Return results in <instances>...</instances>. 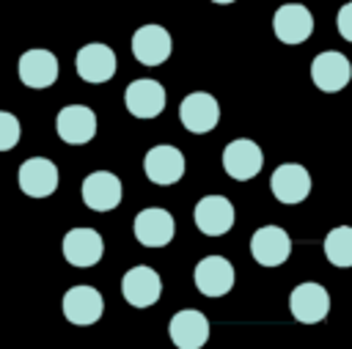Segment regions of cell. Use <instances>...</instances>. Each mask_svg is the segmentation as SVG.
I'll return each mask as SVG.
<instances>
[{
    "mask_svg": "<svg viewBox=\"0 0 352 349\" xmlns=\"http://www.w3.org/2000/svg\"><path fill=\"white\" fill-rule=\"evenodd\" d=\"M121 181L110 170H94L82 181V203L94 212H110L121 203Z\"/></svg>",
    "mask_w": 352,
    "mask_h": 349,
    "instance_id": "6",
    "label": "cell"
},
{
    "mask_svg": "<svg viewBox=\"0 0 352 349\" xmlns=\"http://www.w3.org/2000/svg\"><path fill=\"white\" fill-rule=\"evenodd\" d=\"M192 220H195V225H198L201 234H206V236H223L234 225V206L223 195H206V198H201L195 203Z\"/></svg>",
    "mask_w": 352,
    "mask_h": 349,
    "instance_id": "4",
    "label": "cell"
},
{
    "mask_svg": "<svg viewBox=\"0 0 352 349\" xmlns=\"http://www.w3.org/2000/svg\"><path fill=\"white\" fill-rule=\"evenodd\" d=\"M349 77H352V66H349V60H346L341 52H336V49L319 52V55L314 58V63H311V80H314V85H316L319 91H324V93L341 91V88L349 82Z\"/></svg>",
    "mask_w": 352,
    "mask_h": 349,
    "instance_id": "8",
    "label": "cell"
},
{
    "mask_svg": "<svg viewBox=\"0 0 352 349\" xmlns=\"http://www.w3.org/2000/svg\"><path fill=\"white\" fill-rule=\"evenodd\" d=\"M74 69L85 82H107L116 74V52L99 41L85 44L82 49H77Z\"/></svg>",
    "mask_w": 352,
    "mask_h": 349,
    "instance_id": "11",
    "label": "cell"
},
{
    "mask_svg": "<svg viewBox=\"0 0 352 349\" xmlns=\"http://www.w3.org/2000/svg\"><path fill=\"white\" fill-rule=\"evenodd\" d=\"M102 253H104V242L94 228H72L63 236V258L72 267H80V269L94 267L99 264Z\"/></svg>",
    "mask_w": 352,
    "mask_h": 349,
    "instance_id": "16",
    "label": "cell"
},
{
    "mask_svg": "<svg viewBox=\"0 0 352 349\" xmlns=\"http://www.w3.org/2000/svg\"><path fill=\"white\" fill-rule=\"evenodd\" d=\"M124 102L135 118H154L165 110V88L157 80H132L124 91Z\"/></svg>",
    "mask_w": 352,
    "mask_h": 349,
    "instance_id": "18",
    "label": "cell"
},
{
    "mask_svg": "<svg viewBox=\"0 0 352 349\" xmlns=\"http://www.w3.org/2000/svg\"><path fill=\"white\" fill-rule=\"evenodd\" d=\"M58 137L69 146H82L96 135V115L85 104H66L55 118Z\"/></svg>",
    "mask_w": 352,
    "mask_h": 349,
    "instance_id": "3",
    "label": "cell"
},
{
    "mask_svg": "<svg viewBox=\"0 0 352 349\" xmlns=\"http://www.w3.org/2000/svg\"><path fill=\"white\" fill-rule=\"evenodd\" d=\"M135 239L143 247H162L173 239V217L165 209H143L135 217Z\"/></svg>",
    "mask_w": 352,
    "mask_h": 349,
    "instance_id": "22",
    "label": "cell"
},
{
    "mask_svg": "<svg viewBox=\"0 0 352 349\" xmlns=\"http://www.w3.org/2000/svg\"><path fill=\"white\" fill-rule=\"evenodd\" d=\"M19 135H22V126H19L16 115L0 110V151H11L19 143Z\"/></svg>",
    "mask_w": 352,
    "mask_h": 349,
    "instance_id": "24",
    "label": "cell"
},
{
    "mask_svg": "<svg viewBox=\"0 0 352 349\" xmlns=\"http://www.w3.org/2000/svg\"><path fill=\"white\" fill-rule=\"evenodd\" d=\"M195 286L206 297H223L234 286V267L223 256H206L195 267Z\"/></svg>",
    "mask_w": 352,
    "mask_h": 349,
    "instance_id": "19",
    "label": "cell"
},
{
    "mask_svg": "<svg viewBox=\"0 0 352 349\" xmlns=\"http://www.w3.org/2000/svg\"><path fill=\"white\" fill-rule=\"evenodd\" d=\"M324 256L336 267H352V225H338L327 234Z\"/></svg>",
    "mask_w": 352,
    "mask_h": 349,
    "instance_id": "23",
    "label": "cell"
},
{
    "mask_svg": "<svg viewBox=\"0 0 352 349\" xmlns=\"http://www.w3.org/2000/svg\"><path fill=\"white\" fill-rule=\"evenodd\" d=\"M212 3H220L223 5V3H234V0H212Z\"/></svg>",
    "mask_w": 352,
    "mask_h": 349,
    "instance_id": "26",
    "label": "cell"
},
{
    "mask_svg": "<svg viewBox=\"0 0 352 349\" xmlns=\"http://www.w3.org/2000/svg\"><path fill=\"white\" fill-rule=\"evenodd\" d=\"M104 313V300L94 286H72L63 294V316L72 324H94Z\"/></svg>",
    "mask_w": 352,
    "mask_h": 349,
    "instance_id": "9",
    "label": "cell"
},
{
    "mask_svg": "<svg viewBox=\"0 0 352 349\" xmlns=\"http://www.w3.org/2000/svg\"><path fill=\"white\" fill-rule=\"evenodd\" d=\"M132 55L143 66H160L170 58V33L162 25H143L132 36Z\"/></svg>",
    "mask_w": 352,
    "mask_h": 349,
    "instance_id": "10",
    "label": "cell"
},
{
    "mask_svg": "<svg viewBox=\"0 0 352 349\" xmlns=\"http://www.w3.org/2000/svg\"><path fill=\"white\" fill-rule=\"evenodd\" d=\"M261 162H264L261 148H258L253 140H248V137L231 140V143L226 146V151H223V168H226V173H228L231 179H236V181L253 179V176L261 170Z\"/></svg>",
    "mask_w": 352,
    "mask_h": 349,
    "instance_id": "12",
    "label": "cell"
},
{
    "mask_svg": "<svg viewBox=\"0 0 352 349\" xmlns=\"http://www.w3.org/2000/svg\"><path fill=\"white\" fill-rule=\"evenodd\" d=\"M292 316L302 324H316L330 313V294L319 283H300L289 297Z\"/></svg>",
    "mask_w": 352,
    "mask_h": 349,
    "instance_id": "5",
    "label": "cell"
},
{
    "mask_svg": "<svg viewBox=\"0 0 352 349\" xmlns=\"http://www.w3.org/2000/svg\"><path fill=\"white\" fill-rule=\"evenodd\" d=\"M168 333H170V341L179 346V349H201L209 338V322L201 311H179L170 324H168Z\"/></svg>",
    "mask_w": 352,
    "mask_h": 349,
    "instance_id": "21",
    "label": "cell"
},
{
    "mask_svg": "<svg viewBox=\"0 0 352 349\" xmlns=\"http://www.w3.org/2000/svg\"><path fill=\"white\" fill-rule=\"evenodd\" d=\"M121 291H124V300H126L129 305H135V308H148V305H154V302L160 300V294H162V280H160V275H157L151 267L140 264V267L126 269V275H124V280H121Z\"/></svg>",
    "mask_w": 352,
    "mask_h": 349,
    "instance_id": "7",
    "label": "cell"
},
{
    "mask_svg": "<svg viewBox=\"0 0 352 349\" xmlns=\"http://www.w3.org/2000/svg\"><path fill=\"white\" fill-rule=\"evenodd\" d=\"M250 253L261 267H278L292 253V239L278 225H264L250 236Z\"/></svg>",
    "mask_w": 352,
    "mask_h": 349,
    "instance_id": "15",
    "label": "cell"
},
{
    "mask_svg": "<svg viewBox=\"0 0 352 349\" xmlns=\"http://www.w3.org/2000/svg\"><path fill=\"white\" fill-rule=\"evenodd\" d=\"M336 25H338V33H341L346 41H352V3H344V5L338 8Z\"/></svg>",
    "mask_w": 352,
    "mask_h": 349,
    "instance_id": "25",
    "label": "cell"
},
{
    "mask_svg": "<svg viewBox=\"0 0 352 349\" xmlns=\"http://www.w3.org/2000/svg\"><path fill=\"white\" fill-rule=\"evenodd\" d=\"M19 80L28 88H50L58 80V58L50 49H25L19 55Z\"/></svg>",
    "mask_w": 352,
    "mask_h": 349,
    "instance_id": "20",
    "label": "cell"
},
{
    "mask_svg": "<svg viewBox=\"0 0 352 349\" xmlns=\"http://www.w3.org/2000/svg\"><path fill=\"white\" fill-rule=\"evenodd\" d=\"M272 27H275V36L283 44H300L314 33V16H311V11L305 5L286 3V5H280L275 11Z\"/></svg>",
    "mask_w": 352,
    "mask_h": 349,
    "instance_id": "17",
    "label": "cell"
},
{
    "mask_svg": "<svg viewBox=\"0 0 352 349\" xmlns=\"http://www.w3.org/2000/svg\"><path fill=\"white\" fill-rule=\"evenodd\" d=\"M179 118L184 124L187 132L192 135H204V132H212L217 126V118H220V104L214 102L212 93H204V91H195V93H187L179 104Z\"/></svg>",
    "mask_w": 352,
    "mask_h": 349,
    "instance_id": "1",
    "label": "cell"
},
{
    "mask_svg": "<svg viewBox=\"0 0 352 349\" xmlns=\"http://www.w3.org/2000/svg\"><path fill=\"white\" fill-rule=\"evenodd\" d=\"M16 181H19V190L30 198H47L58 190V168L52 159L47 157H30L19 165V173H16Z\"/></svg>",
    "mask_w": 352,
    "mask_h": 349,
    "instance_id": "2",
    "label": "cell"
},
{
    "mask_svg": "<svg viewBox=\"0 0 352 349\" xmlns=\"http://www.w3.org/2000/svg\"><path fill=\"white\" fill-rule=\"evenodd\" d=\"M143 170L154 184H176L184 176V154L173 146H154L146 151Z\"/></svg>",
    "mask_w": 352,
    "mask_h": 349,
    "instance_id": "13",
    "label": "cell"
},
{
    "mask_svg": "<svg viewBox=\"0 0 352 349\" xmlns=\"http://www.w3.org/2000/svg\"><path fill=\"white\" fill-rule=\"evenodd\" d=\"M270 187L280 203H300L311 192V176L302 165L286 162V165L275 168V173L270 176Z\"/></svg>",
    "mask_w": 352,
    "mask_h": 349,
    "instance_id": "14",
    "label": "cell"
}]
</instances>
